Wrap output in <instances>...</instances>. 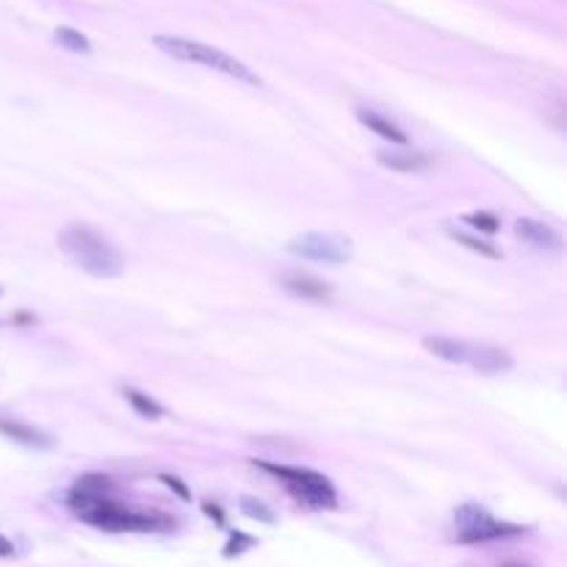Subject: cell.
<instances>
[{
    "instance_id": "cell-1",
    "label": "cell",
    "mask_w": 567,
    "mask_h": 567,
    "mask_svg": "<svg viewBox=\"0 0 567 567\" xmlns=\"http://www.w3.org/2000/svg\"><path fill=\"white\" fill-rule=\"evenodd\" d=\"M59 249L86 274L111 279L125 271V255L113 247L100 230L89 224H67L59 233Z\"/></svg>"
},
{
    "instance_id": "cell-2",
    "label": "cell",
    "mask_w": 567,
    "mask_h": 567,
    "mask_svg": "<svg viewBox=\"0 0 567 567\" xmlns=\"http://www.w3.org/2000/svg\"><path fill=\"white\" fill-rule=\"evenodd\" d=\"M152 44L158 50H163L166 55H172L178 62H189V64H202L208 70H216L227 78H236L241 83H249V86H260V75H255L244 62H239L236 55L224 53L219 47H210V44H202V42H194V39H181V36H155Z\"/></svg>"
},
{
    "instance_id": "cell-3",
    "label": "cell",
    "mask_w": 567,
    "mask_h": 567,
    "mask_svg": "<svg viewBox=\"0 0 567 567\" xmlns=\"http://www.w3.org/2000/svg\"><path fill=\"white\" fill-rule=\"evenodd\" d=\"M70 506L81 521H86L97 529H105V532H152L161 526V518L133 513V509L111 501L108 495L89 498V495L70 493Z\"/></svg>"
},
{
    "instance_id": "cell-4",
    "label": "cell",
    "mask_w": 567,
    "mask_h": 567,
    "mask_svg": "<svg viewBox=\"0 0 567 567\" xmlns=\"http://www.w3.org/2000/svg\"><path fill=\"white\" fill-rule=\"evenodd\" d=\"M424 347L440 360L471 366L474 371H482V374H506L509 368L515 366L506 349L487 347V344H471V340H454V337L429 335V337H424Z\"/></svg>"
},
{
    "instance_id": "cell-5",
    "label": "cell",
    "mask_w": 567,
    "mask_h": 567,
    "mask_svg": "<svg viewBox=\"0 0 567 567\" xmlns=\"http://www.w3.org/2000/svg\"><path fill=\"white\" fill-rule=\"evenodd\" d=\"M255 465L279 476L302 503H310L316 509H332L335 506V487L327 476H321L316 471H305V468H282V465H271V463H255Z\"/></svg>"
},
{
    "instance_id": "cell-6",
    "label": "cell",
    "mask_w": 567,
    "mask_h": 567,
    "mask_svg": "<svg viewBox=\"0 0 567 567\" xmlns=\"http://www.w3.org/2000/svg\"><path fill=\"white\" fill-rule=\"evenodd\" d=\"M454 523H457V537L460 543H490V540H503V537H518L526 529L515 526V523H503L487 515V509L479 503H463L454 515Z\"/></svg>"
},
{
    "instance_id": "cell-7",
    "label": "cell",
    "mask_w": 567,
    "mask_h": 567,
    "mask_svg": "<svg viewBox=\"0 0 567 567\" xmlns=\"http://www.w3.org/2000/svg\"><path fill=\"white\" fill-rule=\"evenodd\" d=\"M288 249L299 258H308V260H321V263H329V266H340V263H349L352 260V244L340 236H329V233H305V236H297Z\"/></svg>"
},
{
    "instance_id": "cell-8",
    "label": "cell",
    "mask_w": 567,
    "mask_h": 567,
    "mask_svg": "<svg viewBox=\"0 0 567 567\" xmlns=\"http://www.w3.org/2000/svg\"><path fill=\"white\" fill-rule=\"evenodd\" d=\"M515 236L534 247V249H543V252H559L562 249V236L553 230V227L537 221V219H529V216H521L515 219Z\"/></svg>"
},
{
    "instance_id": "cell-9",
    "label": "cell",
    "mask_w": 567,
    "mask_h": 567,
    "mask_svg": "<svg viewBox=\"0 0 567 567\" xmlns=\"http://www.w3.org/2000/svg\"><path fill=\"white\" fill-rule=\"evenodd\" d=\"M376 161L390 169V172H402V175H415L432 166V158L418 150H390V152H376Z\"/></svg>"
},
{
    "instance_id": "cell-10",
    "label": "cell",
    "mask_w": 567,
    "mask_h": 567,
    "mask_svg": "<svg viewBox=\"0 0 567 567\" xmlns=\"http://www.w3.org/2000/svg\"><path fill=\"white\" fill-rule=\"evenodd\" d=\"M282 288L302 297V299H313V302H329V297H332V288L324 279H318L313 274H299V271L282 277Z\"/></svg>"
},
{
    "instance_id": "cell-11",
    "label": "cell",
    "mask_w": 567,
    "mask_h": 567,
    "mask_svg": "<svg viewBox=\"0 0 567 567\" xmlns=\"http://www.w3.org/2000/svg\"><path fill=\"white\" fill-rule=\"evenodd\" d=\"M0 435L20 443V445H28V448H53V437L36 426H28L23 421H12V418H0Z\"/></svg>"
},
{
    "instance_id": "cell-12",
    "label": "cell",
    "mask_w": 567,
    "mask_h": 567,
    "mask_svg": "<svg viewBox=\"0 0 567 567\" xmlns=\"http://www.w3.org/2000/svg\"><path fill=\"white\" fill-rule=\"evenodd\" d=\"M357 120L368 128V131H374L376 136H382V139H387L390 144H407V133L396 125V122H390V120H385L382 113H376V111H366V108H357Z\"/></svg>"
},
{
    "instance_id": "cell-13",
    "label": "cell",
    "mask_w": 567,
    "mask_h": 567,
    "mask_svg": "<svg viewBox=\"0 0 567 567\" xmlns=\"http://www.w3.org/2000/svg\"><path fill=\"white\" fill-rule=\"evenodd\" d=\"M125 402H128V405L133 407V413H139L142 418L155 421V418L163 415V407H161L158 402H152L147 393L136 390V387H125Z\"/></svg>"
},
{
    "instance_id": "cell-14",
    "label": "cell",
    "mask_w": 567,
    "mask_h": 567,
    "mask_svg": "<svg viewBox=\"0 0 567 567\" xmlns=\"http://www.w3.org/2000/svg\"><path fill=\"white\" fill-rule=\"evenodd\" d=\"M53 39H55V44H62L73 53H89L92 50V42L81 31H73V28H55Z\"/></svg>"
},
{
    "instance_id": "cell-15",
    "label": "cell",
    "mask_w": 567,
    "mask_h": 567,
    "mask_svg": "<svg viewBox=\"0 0 567 567\" xmlns=\"http://www.w3.org/2000/svg\"><path fill=\"white\" fill-rule=\"evenodd\" d=\"M471 227H476L479 233H487V236H493V233H498V227H501V219L495 216V213H487V210H476V213H465L463 216Z\"/></svg>"
},
{
    "instance_id": "cell-16",
    "label": "cell",
    "mask_w": 567,
    "mask_h": 567,
    "mask_svg": "<svg viewBox=\"0 0 567 567\" xmlns=\"http://www.w3.org/2000/svg\"><path fill=\"white\" fill-rule=\"evenodd\" d=\"M241 513L247 518H255V521H263V523H274V513H271V509L263 501H258V498L244 495L241 498Z\"/></svg>"
},
{
    "instance_id": "cell-17",
    "label": "cell",
    "mask_w": 567,
    "mask_h": 567,
    "mask_svg": "<svg viewBox=\"0 0 567 567\" xmlns=\"http://www.w3.org/2000/svg\"><path fill=\"white\" fill-rule=\"evenodd\" d=\"M451 239L457 241V244H463V247H468V249H474V252H479V255H484V258H493V260H498V258H501V249H495L493 244L479 241V239H474V236H465V233H451Z\"/></svg>"
},
{
    "instance_id": "cell-18",
    "label": "cell",
    "mask_w": 567,
    "mask_h": 567,
    "mask_svg": "<svg viewBox=\"0 0 567 567\" xmlns=\"http://www.w3.org/2000/svg\"><path fill=\"white\" fill-rule=\"evenodd\" d=\"M241 545H247V548H249V545H255V540H252V537H244V534H236L230 543H227L224 556H239V553H244V551H241Z\"/></svg>"
},
{
    "instance_id": "cell-19",
    "label": "cell",
    "mask_w": 567,
    "mask_h": 567,
    "mask_svg": "<svg viewBox=\"0 0 567 567\" xmlns=\"http://www.w3.org/2000/svg\"><path fill=\"white\" fill-rule=\"evenodd\" d=\"M161 482H163L166 487H172V490H175V493H178V495H181L183 501H189V498H191L189 487H186V484H183V482H181L178 476H166V474H163V476H161Z\"/></svg>"
},
{
    "instance_id": "cell-20",
    "label": "cell",
    "mask_w": 567,
    "mask_h": 567,
    "mask_svg": "<svg viewBox=\"0 0 567 567\" xmlns=\"http://www.w3.org/2000/svg\"><path fill=\"white\" fill-rule=\"evenodd\" d=\"M0 556H15V545H12V540L9 537H4V534H0Z\"/></svg>"
},
{
    "instance_id": "cell-21",
    "label": "cell",
    "mask_w": 567,
    "mask_h": 567,
    "mask_svg": "<svg viewBox=\"0 0 567 567\" xmlns=\"http://www.w3.org/2000/svg\"><path fill=\"white\" fill-rule=\"evenodd\" d=\"M205 513H208L210 518H216V521L221 523V513H219V509H216V503H205Z\"/></svg>"
},
{
    "instance_id": "cell-22",
    "label": "cell",
    "mask_w": 567,
    "mask_h": 567,
    "mask_svg": "<svg viewBox=\"0 0 567 567\" xmlns=\"http://www.w3.org/2000/svg\"><path fill=\"white\" fill-rule=\"evenodd\" d=\"M503 567H523V564H503Z\"/></svg>"
}]
</instances>
